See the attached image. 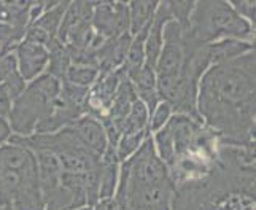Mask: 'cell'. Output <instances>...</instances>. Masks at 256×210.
<instances>
[{"mask_svg":"<svg viewBox=\"0 0 256 210\" xmlns=\"http://www.w3.org/2000/svg\"><path fill=\"white\" fill-rule=\"evenodd\" d=\"M196 108L200 121L236 146H253L254 52L207 68L198 84Z\"/></svg>","mask_w":256,"mask_h":210,"instance_id":"cell-1","label":"cell"},{"mask_svg":"<svg viewBox=\"0 0 256 210\" xmlns=\"http://www.w3.org/2000/svg\"><path fill=\"white\" fill-rule=\"evenodd\" d=\"M0 206L45 210L35 154L22 145L0 146Z\"/></svg>","mask_w":256,"mask_h":210,"instance_id":"cell-2","label":"cell"},{"mask_svg":"<svg viewBox=\"0 0 256 210\" xmlns=\"http://www.w3.org/2000/svg\"><path fill=\"white\" fill-rule=\"evenodd\" d=\"M253 35L250 22L240 18L226 2H198L190 16L186 38L196 45L232 38L250 40Z\"/></svg>","mask_w":256,"mask_h":210,"instance_id":"cell-3","label":"cell"},{"mask_svg":"<svg viewBox=\"0 0 256 210\" xmlns=\"http://www.w3.org/2000/svg\"><path fill=\"white\" fill-rule=\"evenodd\" d=\"M60 92V82L50 74L34 80L12 104V129L21 137H30L38 122L50 116Z\"/></svg>","mask_w":256,"mask_h":210,"instance_id":"cell-4","label":"cell"},{"mask_svg":"<svg viewBox=\"0 0 256 210\" xmlns=\"http://www.w3.org/2000/svg\"><path fill=\"white\" fill-rule=\"evenodd\" d=\"M92 30L104 40H116L129 28V8L121 2H100L92 8Z\"/></svg>","mask_w":256,"mask_h":210,"instance_id":"cell-5","label":"cell"},{"mask_svg":"<svg viewBox=\"0 0 256 210\" xmlns=\"http://www.w3.org/2000/svg\"><path fill=\"white\" fill-rule=\"evenodd\" d=\"M68 128L74 130L86 150H90L92 154L102 160L104 153L107 152L108 140L100 121H97L94 116L88 115L75 120Z\"/></svg>","mask_w":256,"mask_h":210,"instance_id":"cell-6","label":"cell"},{"mask_svg":"<svg viewBox=\"0 0 256 210\" xmlns=\"http://www.w3.org/2000/svg\"><path fill=\"white\" fill-rule=\"evenodd\" d=\"M16 62L22 80H34L48 66V50L29 40L20 42L16 46Z\"/></svg>","mask_w":256,"mask_h":210,"instance_id":"cell-7","label":"cell"},{"mask_svg":"<svg viewBox=\"0 0 256 210\" xmlns=\"http://www.w3.org/2000/svg\"><path fill=\"white\" fill-rule=\"evenodd\" d=\"M0 84L10 91L13 100L24 91V80L18 68L16 58L12 52L0 56Z\"/></svg>","mask_w":256,"mask_h":210,"instance_id":"cell-8","label":"cell"},{"mask_svg":"<svg viewBox=\"0 0 256 210\" xmlns=\"http://www.w3.org/2000/svg\"><path fill=\"white\" fill-rule=\"evenodd\" d=\"M48 62H50V75H52L58 80H66L67 70L72 66V59H70V52L67 48L60 43L58 38L51 40L48 45Z\"/></svg>","mask_w":256,"mask_h":210,"instance_id":"cell-9","label":"cell"},{"mask_svg":"<svg viewBox=\"0 0 256 210\" xmlns=\"http://www.w3.org/2000/svg\"><path fill=\"white\" fill-rule=\"evenodd\" d=\"M70 2H64V4H51V5H46L45 4V8H46V13H43L38 20L34 21V26H37V28L45 30L51 38H58V30L60 28V22H62V18H64V13L67 10Z\"/></svg>","mask_w":256,"mask_h":210,"instance_id":"cell-10","label":"cell"},{"mask_svg":"<svg viewBox=\"0 0 256 210\" xmlns=\"http://www.w3.org/2000/svg\"><path fill=\"white\" fill-rule=\"evenodd\" d=\"M160 2H130L129 8V28L130 34L137 35L146 24L152 22Z\"/></svg>","mask_w":256,"mask_h":210,"instance_id":"cell-11","label":"cell"},{"mask_svg":"<svg viewBox=\"0 0 256 210\" xmlns=\"http://www.w3.org/2000/svg\"><path fill=\"white\" fill-rule=\"evenodd\" d=\"M146 121H148L146 105L140 99H137L134 104H132L129 115L126 116L124 122H122V136L136 134V132H140V130H145Z\"/></svg>","mask_w":256,"mask_h":210,"instance_id":"cell-12","label":"cell"},{"mask_svg":"<svg viewBox=\"0 0 256 210\" xmlns=\"http://www.w3.org/2000/svg\"><path fill=\"white\" fill-rule=\"evenodd\" d=\"M99 75V70L92 66H82V64H74L70 66L66 75V82L72 83L80 88H90Z\"/></svg>","mask_w":256,"mask_h":210,"instance_id":"cell-13","label":"cell"},{"mask_svg":"<svg viewBox=\"0 0 256 210\" xmlns=\"http://www.w3.org/2000/svg\"><path fill=\"white\" fill-rule=\"evenodd\" d=\"M146 137V130H140L136 134H124L121 136L120 142L116 145V158L118 161H126L136 153V150L144 144V138Z\"/></svg>","mask_w":256,"mask_h":210,"instance_id":"cell-14","label":"cell"},{"mask_svg":"<svg viewBox=\"0 0 256 210\" xmlns=\"http://www.w3.org/2000/svg\"><path fill=\"white\" fill-rule=\"evenodd\" d=\"M128 80L132 83L136 91H148V90H156V74L154 68L142 66L137 72L132 74Z\"/></svg>","mask_w":256,"mask_h":210,"instance_id":"cell-15","label":"cell"},{"mask_svg":"<svg viewBox=\"0 0 256 210\" xmlns=\"http://www.w3.org/2000/svg\"><path fill=\"white\" fill-rule=\"evenodd\" d=\"M170 113H172V107L167 102H160V104H158V107L152 113V122H150V129H152V130L161 129L167 122V120H169Z\"/></svg>","mask_w":256,"mask_h":210,"instance_id":"cell-16","label":"cell"},{"mask_svg":"<svg viewBox=\"0 0 256 210\" xmlns=\"http://www.w3.org/2000/svg\"><path fill=\"white\" fill-rule=\"evenodd\" d=\"M231 6L240 18H244V20L248 18L250 21L254 22V2H234Z\"/></svg>","mask_w":256,"mask_h":210,"instance_id":"cell-17","label":"cell"},{"mask_svg":"<svg viewBox=\"0 0 256 210\" xmlns=\"http://www.w3.org/2000/svg\"><path fill=\"white\" fill-rule=\"evenodd\" d=\"M13 98L10 91L6 90L4 84H0V116H8L12 110Z\"/></svg>","mask_w":256,"mask_h":210,"instance_id":"cell-18","label":"cell"},{"mask_svg":"<svg viewBox=\"0 0 256 210\" xmlns=\"http://www.w3.org/2000/svg\"><path fill=\"white\" fill-rule=\"evenodd\" d=\"M12 136V128L6 122V120L4 116H0V145H2L5 140H8Z\"/></svg>","mask_w":256,"mask_h":210,"instance_id":"cell-19","label":"cell"},{"mask_svg":"<svg viewBox=\"0 0 256 210\" xmlns=\"http://www.w3.org/2000/svg\"><path fill=\"white\" fill-rule=\"evenodd\" d=\"M76 210H92L91 207H83V208H76Z\"/></svg>","mask_w":256,"mask_h":210,"instance_id":"cell-20","label":"cell"}]
</instances>
